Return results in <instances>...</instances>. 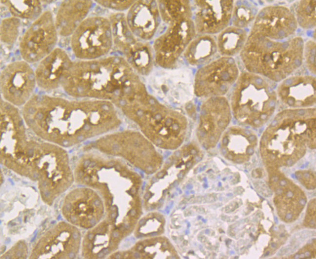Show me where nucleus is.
<instances>
[{
  "mask_svg": "<svg viewBox=\"0 0 316 259\" xmlns=\"http://www.w3.org/2000/svg\"><path fill=\"white\" fill-rule=\"evenodd\" d=\"M73 63L64 50L56 47L39 62L35 70L37 86L46 92L60 87Z\"/></svg>",
  "mask_w": 316,
  "mask_h": 259,
  "instance_id": "19",
  "label": "nucleus"
},
{
  "mask_svg": "<svg viewBox=\"0 0 316 259\" xmlns=\"http://www.w3.org/2000/svg\"><path fill=\"white\" fill-rule=\"evenodd\" d=\"M100 5L110 9L123 10L130 8L134 3L133 0H96Z\"/></svg>",
  "mask_w": 316,
  "mask_h": 259,
  "instance_id": "31",
  "label": "nucleus"
},
{
  "mask_svg": "<svg viewBox=\"0 0 316 259\" xmlns=\"http://www.w3.org/2000/svg\"><path fill=\"white\" fill-rule=\"evenodd\" d=\"M160 22L158 7L155 0L135 1L127 14V24L131 31L144 40L154 37Z\"/></svg>",
  "mask_w": 316,
  "mask_h": 259,
  "instance_id": "20",
  "label": "nucleus"
},
{
  "mask_svg": "<svg viewBox=\"0 0 316 259\" xmlns=\"http://www.w3.org/2000/svg\"><path fill=\"white\" fill-rule=\"evenodd\" d=\"M316 108L287 109L276 114L263 131L258 143L269 168L292 166L316 148Z\"/></svg>",
  "mask_w": 316,
  "mask_h": 259,
  "instance_id": "3",
  "label": "nucleus"
},
{
  "mask_svg": "<svg viewBox=\"0 0 316 259\" xmlns=\"http://www.w3.org/2000/svg\"><path fill=\"white\" fill-rule=\"evenodd\" d=\"M118 59L108 57L73 62L61 87L75 98L107 100L118 106L138 89L141 81Z\"/></svg>",
  "mask_w": 316,
  "mask_h": 259,
  "instance_id": "2",
  "label": "nucleus"
},
{
  "mask_svg": "<svg viewBox=\"0 0 316 259\" xmlns=\"http://www.w3.org/2000/svg\"><path fill=\"white\" fill-rule=\"evenodd\" d=\"M272 81L248 71L240 74L233 86L230 105L232 116L240 123L258 129L273 116L277 98Z\"/></svg>",
  "mask_w": 316,
  "mask_h": 259,
  "instance_id": "6",
  "label": "nucleus"
},
{
  "mask_svg": "<svg viewBox=\"0 0 316 259\" xmlns=\"http://www.w3.org/2000/svg\"><path fill=\"white\" fill-rule=\"evenodd\" d=\"M234 0H194L193 22L198 35H213L228 26Z\"/></svg>",
  "mask_w": 316,
  "mask_h": 259,
  "instance_id": "16",
  "label": "nucleus"
},
{
  "mask_svg": "<svg viewBox=\"0 0 316 259\" xmlns=\"http://www.w3.org/2000/svg\"><path fill=\"white\" fill-rule=\"evenodd\" d=\"M157 3L160 18L168 24L192 18V5L189 0H159Z\"/></svg>",
  "mask_w": 316,
  "mask_h": 259,
  "instance_id": "24",
  "label": "nucleus"
},
{
  "mask_svg": "<svg viewBox=\"0 0 316 259\" xmlns=\"http://www.w3.org/2000/svg\"><path fill=\"white\" fill-rule=\"evenodd\" d=\"M196 35L192 19L169 24L166 31L154 44L156 63L164 68L174 67Z\"/></svg>",
  "mask_w": 316,
  "mask_h": 259,
  "instance_id": "14",
  "label": "nucleus"
},
{
  "mask_svg": "<svg viewBox=\"0 0 316 259\" xmlns=\"http://www.w3.org/2000/svg\"><path fill=\"white\" fill-rule=\"evenodd\" d=\"M296 177L304 185H310V187L315 184V177L310 171H299L296 173Z\"/></svg>",
  "mask_w": 316,
  "mask_h": 259,
  "instance_id": "32",
  "label": "nucleus"
},
{
  "mask_svg": "<svg viewBox=\"0 0 316 259\" xmlns=\"http://www.w3.org/2000/svg\"><path fill=\"white\" fill-rule=\"evenodd\" d=\"M277 101L287 109L314 107L316 101V80L313 75H291L276 89Z\"/></svg>",
  "mask_w": 316,
  "mask_h": 259,
  "instance_id": "17",
  "label": "nucleus"
},
{
  "mask_svg": "<svg viewBox=\"0 0 316 259\" xmlns=\"http://www.w3.org/2000/svg\"><path fill=\"white\" fill-rule=\"evenodd\" d=\"M257 134L253 130L237 125L229 126L222 136L219 147L228 159L241 163L247 161L258 144Z\"/></svg>",
  "mask_w": 316,
  "mask_h": 259,
  "instance_id": "18",
  "label": "nucleus"
},
{
  "mask_svg": "<svg viewBox=\"0 0 316 259\" xmlns=\"http://www.w3.org/2000/svg\"><path fill=\"white\" fill-rule=\"evenodd\" d=\"M232 114L224 96L211 97L201 105L196 130L197 139L205 149L215 147L229 125Z\"/></svg>",
  "mask_w": 316,
  "mask_h": 259,
  "instance_id": "11",
  "label": "nucleus"
},
{
  "mask_svg": "<svg viewBox=\"0 0 316 259\" xmlns=\"http://www.w3.org/2000/svg\"><path fill=\"white\" fill-rule=\"evenodd\" d=\"M12 16L17 18L35 20L42 14L40 0H0Z\"/></svg>",
  "mask_w": 316,
  "mask_h": 259,
  "instance_id": "25",
  "label": "nucleus"
},
{
  "mask_svg": "<svg viewBox=\"0 0 316 259\" xmlns=\"http://www.w3.org/2000/svg\"><path fill=\"white\" fill-rule=\"evenodd\" d=\"M316 0H299L293 5L291 9L297 25L305 29L316 27Z\"/></svg>",
  "mask_w": 316,
  "mask_h": 259,
  "instance_id": "27",
  "label": "nucleus"
},
{
  "mask_svg": "<svg viewBox=\"0 0 316 259\" xmlns=\"http://www.w3.org/2000/svg\"><path fill=\"white\" fill-rule=\"evenodd\" d=\"M121 109L157 147L176 149L186 138L188 120L185 115L159 102L149 93Z\"/></svg>",
  "mask_w": 316,
  "mask_h": 259,
  "instance_id": "5",
  "label": "nucleus"
},
{
  "mask_svg": "<svg viewBox=\"0 0 316 259\" xmlns=\"http://www.w3.org/2000/svg\"><path fill=\"white\" fill-rule=\"evenodd\" d=\"M21 112L27 128L36 137L62 147L115 131L122 122L110 101L69 100L42 94L34 95Z\"/></svg>",
  "mask_w": 316,
  "mask_h": 259,
  "instance_id": "1",
  "label": "nucleus"
},
{
  "mask_svg": "<svg viewBox=\"0 0 316 259\" xmlns=\"http://www.w3.org/2000/svg\"><path fill=\"white\" fill-rule=\"evenodd\" d=\"M37 86L35 71L23 60L7 64L0 72L2 99L17 107L29 100Z\"/></svg>",
  "mask_w": 316,
  "mask_h": 259,
  "instance_id": "13",
  "label": "nucleus"
},
{
  "mask_svg": "<svg viewBox=\"0 0 316 259\" xmlns=\"http://www.w3.org/2000/svg\"><path fill=\"white\" fill-rule=\"evenodd\" d=\"M237 64L233 57H220L201 66L194 77V94L208 99L224 96L234 86L239 76Z\"/></svg>",
  "mask_w": 316,
  "mask_h": 259,
  "instance_id": "10",
  "label": "nucleus"
},
{
  "mask_svg": "<svg viewBox=\"0 0 316 259\" xmlns=\"http://www.w3.org/2000/svg\"><path fill=\"white\" fill-rule=\"evenodd\" d=\"M71 36L73 52L81 60L100 59L109 52L113 41L110 21L101 16L86 18Z\"/></svg>",
  "mask_w": 316,
  "mask_h": 259,
  "instance_id": "9",
  "label": "nucleus"
},
{
  "mask_svg": "<svg viewBox=\"0 0 316 259\" xmlns=\"http://www.w3.org/2000/svg\"><path fill=\"white\" fill-rule=\"evenodd\" d=\"M21 26L20 20L12 16L1 20L0 37L1 42L6 45L15 43L20 34Z\"/></svg>",
  "mask_w": 316,
  "mask_h": 259,
  "instance_id": "29",
  "label": "nucleus"
},
{
  "mask_svg": "<svg viewBox=\"0 0 316 259\" xmlns=\"http://www.w3.org/2000/svg\"><path fill=\"white\" fill-rule=\"evenodd\" d=\"M18 107L0 100V156L3 163L19 173L26 168L27 153L33 139L30 138Z\"/></svg>",
  "mask_w": 316,
  "mask_h": 259,
  "instance_id": "8",
  "label": "nucleus"
},
{
  "mask_svg": "<svg viewBox=\"0 0 316 259\" xmlns=\"http://www.w3.org/2000/svg\"><path fill=\"white\" fill-rule=\"evenodd\" d=\"M129 58L133 66L139 74L146 75L152 70L153 56L147 43L136 42L130 48Z\"/></svg>",
  "mask_w": 316,
  "mask_h": 259,
  "instance_id": "26",
  "label": "nucleus"
},
{
  "mask_svg": "<svg viewBox=\"0 0 316 259\" xmlns=\"http://www.w3.org/2000/svg\"><path fill=\"white\" fill-rule=\"evenodd\" d=\"M58 35L52 13L49 10L43 12L20 40L19 50L23 60L30 64L40 61L56 47Z\"/></svg>",
  "mask_w": 316,
  "mask_h": 259,
  "instance_id": "12",
  "label": "nucleus"
},
{
  "mask_svg": "<svg viewBox=\"0 0 316 259\" xmlns=\"http://www.w3.org/2000/svg\"><path fill=\"white\" fill-rule=\"evenodd\" d=\"M88 145L104 154L122 158L148 174L157 171L162 163L156 146L141 132L133 130L106 134Z\"/></svg>",
  "mask_w": 316,
  "mask_h": 259,
  "instance_id": "7",
  "label": "nucleus"
},
{
  "mask_svg": "<svg viewBox=\"0 0 316 259\" xmlns=\"http://www.w3.org/2000/svg\"><path fill=\"white\" fill-rule=\"evenodd\" d=\"M217 52L216 39L213 35L197 34L182 56L189 65L202 66L213 60Z\"/></svg>",
  "mask_w": 316,
  "mask_h": 259,
  "instance_id": "22",
  "label": "nucleus"
},
{
  "mask_svg": "<svg viewBox=\"0 0 316 259\" xmlns=\"http://www.w3.org/2000/svg\"><path fill=\"white\" fill-rule=\"evenodd\" d=\"M248 35L245 29L228 26L219 33L216 38L217 52L221 57H228L240 53Z\"/></svg>",
  "mask_w": 316,
  "mask_h": 259,
  "instance_id": "23",
  "label": "nucleus"
},
{
  "mask_svg": "<svg viewBox=\"0 0 316 259\" xmlns=\"http://www.w3.org/2000/svg\"><path fill=\"white\" fill-rule=\"evenodd\" d=\"M91 0H64L59 6L55 19L59 35L71 36L86 18L91 7Z\"/></svg>",
  "mask_w": 316,
  "mask_h": 259,
  "instance_id": "21",
  "label": "nucleus"
},
{
  "mask_svg": "<svg viewBox=\"0 0 316 259\" xmlns=\"http://www.w3.org/2000/svg\"><path fill=\"white\" fill-rule=\"evenodd\" d=\"M304 47L298 36L275 40L249 34L239 55L247 71L279 82L301 66Z\"/></svg>",
  "mask_w": 316,
  "mask_h": 259,
  "instance_id": "4",
  "label": "nucleus"
},
{
  "mask_svg": "<svg viewBox=\"0 0 316 259\" xmlns=\"http://www.w3.org/2000/svg\"><path fill=\"white\" fill-rule=\"evenodd\" d=\"M297 26L291 9L283 5H268L257 13L249 34L282 40L293 36Z\"/></svg>",
  "mask_w": 316,
  "mask_h": 259,
  "instance_id": "15",
  "label": "nucleus"
},
{
  "mask_svg": "<svg viewBox=\"0 0 316 259\" xmlns=\"http://www.w3.org/2000/svg\"><path fill=\"white\" fill-rule=\"evenodd\" d=\"M257 14L256 9L246 0L234 2L231 20L233 26L245 29L254 22Z\"/></svg>",
  "mask_w": 316,
  "mask_h": 259,
  "instance_id": "28",
  "label": "nucleus"
},
{
  "mask_svg": "<svg viewBox=\"0 0 316 259\" xmlns=\"http://www.w3.org/2000/svg\"><path fill=\"white\" fill-rule=\"evenodd\" d=\"M307 69L313 75H316V42L309 40L304 43L303 60Z\"/></svg>",
  "mask_w": 316,
  "mask_h": 259,
  "instance_id": "30",
  "label": "nucleus"
}]
</instances>
